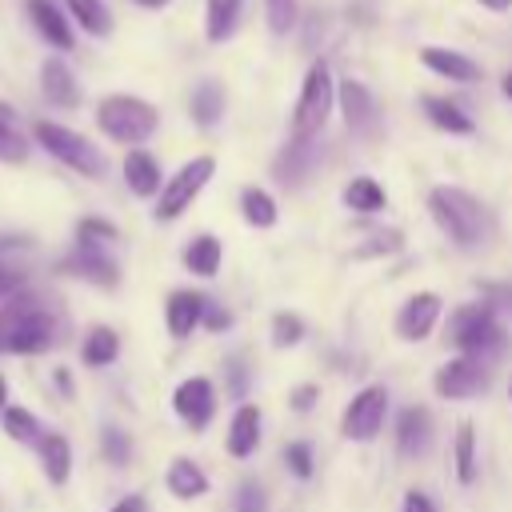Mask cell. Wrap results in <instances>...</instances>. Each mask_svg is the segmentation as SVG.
Returning a JSON list of instances; mask_svg holds the SVG:
<instances>
[{
	"label": "cell",
	"instance_id": "35",
	"mask_svg": "<svg viewBox=\"0 0 512 512\" xmlns=\"http://www.w3.org/2000/svg\"><path fill=\"white\" fill-rule=\"evenodd\" d=\"M300 340H304V320L292 316V312H276L272 316V344L276 348H292Z\"/></svg>",
	"mask_w": 512,
	"mask_h": 512
},
{
	"label": "cell",
	"instance_id": "24",
	"mask_svg": "<svg viewBox=\"0 0 512 512\" xmlns=\"http://www.w3.org/2000/svg\"><path fill=\"white\" fill-rule=\"evenodd\" d=\"M40 464H44L48 484H68V476H72V444L60 432L40 436Z\"/></svg>",
	"mask_w": 512,
	"mask_h": 512
},
{
	"label": "cell",
	"instance_id": "9",
	"mask_svg": "<svg viewBox=\"0 0 512 512\" xmlns=\"http://www.w3.org/2000/svg\"><path fill=\"white\" fill-rule=\"evenodd\" d=\"M432 388H436L444 400H468V396H480V392L488 388V364L476 360V356H456V360H448L444 368H436Z\"/></svg>",
	"mask_w": 512,
	"mask_h": 512
},
{
	"label": "cell",
	"instance_id": "4",
	"mask_svg": "<svg viewBox=\"0 0 512 512\" xmlns=\"http://www.w3.org/2000/svg\"><path fill=\"white\" fill-rule=\"evenodd\" d=\"M444 336H448L452 348H460L464 356H476V360H484V356L504 348V324L496 320V308L488 300L456 308L448 316V332Z\"/></svg>",
	"mask_w": 512,
	"mask_h": 512
},
{
	"label": "cell",
	"instance_id": "19",
	"mask_svg": "<svg viewBox=\"0 0 512 512\" xmlns=\"http://www.w3.org/2000/svg\"><path fill=\"white\" fill-rule=\"evenodd\" d=\"M420 60H424L436 76H444V80H456V84H476V80H480V64H476V60H468L464 52H452V48H436V44H428V48H420Z\"/></svg>",
	"mask_w": 512,
	"mask_h": 512
},
{
	"label": "cell",
	"instance_id": "22",
	"mask_svg": "<svg viewBox=\"0 0 512 512\" xmlns=\"http://www.w3.org/2000/svg\"><path fill=\"white\" fill-rule=\"evenodd\" d=\"M164 484H168V492H172L176 500H196V496L208 492V476H204L200 464H192L188 456H176V460L168 464Z\"/></svg>",
	"mask_w": 512,
	"mask_h": 512
},
{
	"label": "cell",
	"instance_id": "38",
	"mask_svg": "<svg viewBox=\"0 0 512 512\" xmlns=\"http://www.w3.org/2000/svg\"><path fill=\"white\" fill-rule=\"evenodd\" d=\"M284 464L292 468V476H300V480H308L312 476V444H304V440H296V444H288L284 448Z\"/></svg>",
	"mask_w": 512,
	"mask_h": 512
},
{
	"label": "cell",
	"instance_id": "23",
	"mask_svg": "<svg viewBox=\"0 0 512 512\" xmlns=\"http://www.w3.org/2000/svg\"><path fill=\"white\" fill-rule=\"evenodd\" d=\"M188 112H192V120L200 128H216L220 116H224V88L216 80H200L192 88V96H188Z\"/></svg>",
	"mask_w": 512,
	"mask_h": 512
},
{
	"label": "cell",
	"instance_id": "16",
	"mask_svg": "<svg viewBox=\"0 0 512 512\" xmlns=\"http://www.w3.org/2000/svg\"><path fill=\"white\" fill-rule=\"evenodd\" d=\"M40 92L56 108H76L80 104V80L72 76V68L64 64V56H48L40 64Z\"/></svg>",
	"mask_w": 512,
	"mask_h": 512
},
{
	"label": "cell",
	"instance_id": "20",
	"mask_svg": "<svg viewBox=\"0 0 512 512\" xmlns=\"http://www.w3.org/2000/svg\"><path fill=\"white\" fill-rule=\"evenodd\" d=\"M24 8H28V16H32V24H36V32H40L52 48H60V52L72 48V24H68V16H64L52 0H24Z\"/></svg>",
	"mask_w": 512,
	"mask_h": 512
},
{
	"label": "cell",
	"instance_id": "10",
	"mask_svg": "<svg viewBox=\"0 0 512 512\" xmlns=\"http://www.w3.org/2000/svg\"><path fill=\"white\" fill-rule=\"evenodd\" d=\"M336 100H340V112H344V124H348L352 136L372 140V136L380 132V108H376L372 92H368L360 80L344 76L340 88H336Z\"/></svg>",
	"mask_w": 512,
	"mask_h": 512
},
{
	"label": "cell",
	"instance_id": "46",
	"mask_svg": "<svg viewBox=\"0 0 512 512\" xmlns=\"http://www.w3.org/2000/svg\"><path fill=\"white\" fill-rule=\"evenodd\" d=\"M112 512H148V504H144V496H124Z\"/></svg>",
	"mask_w": 512,
	"mask_h": 512
},
{
	"label": "cell",
	"instance_id": "34",
	"mask_svg": "<svg viewBox=\"0 0 512 512\" xmlns=\"http://www.w3.org/2000/svg\"><path fill=\"white\" fill-rule=\"evenodd\" d=\"M0 424H4V432H8V440H16V444H40V420L28 412V408H4L0 412Z\"/></svg>",
	"mask_w": 512,
	"mask_h": 512
},
{
	"label": "cell",
	"instance_id": "7",
	"mask_svg": "<svg viewBox=\"0 0 512 512\" xmlns=\"http://www.w3.org/2000/svg\"><path fill=\"white\" fill-rule=\"evenodd\" d=\"M52 344V320L40 308H4L0 312V348L4 352H44Z\"/></svg>",
	"mask_w": 512,
	"mask_h": 512
},
{
	"label": "cell",
	"instance_id": "45",
	"mask_svg": "<svg viewBox=\"0 0 512 512\" xmlns=\"http://www.w3.org/2000/svg\"><path fill=\"white\" fill-rule=\"evenodd\" d=\"M228 372H232V392L244 396V364H240V356L228 360Z\"/></svg>",
	"mask_w": 512,
	"mask_h": 512
},
{
	"label": "cell",
	"instance_id": "37",
	"mask_svg": "<svg viewBox=\"0 0 512 512\" xmlns=\"http://www.w3.org/2000/svg\"><path fill=\"white\" fill-rule=\"evenodd\" d=\"M100 444H104V456L112 460V464H128V456H132V440H128V432H120V428H104V436H100Z\"/></svg>",
	"mask_w": 512,
	"mask_h": 512
},
{
	"label": "cell",
	"instance_id": "8",
	"mask_svg": "<svg viewBox=\"0 0 512 512\" xmlns=\"http://www.w3.org/2000/svg\"><path fill=\"white\" fill-rule=\"evenodd\" d=\"M384 416H388V388H384V384H368V388H360V392L348 400L344 420H340V432H344L348 440L368 444V440L380 436Z\"/></svg>",
	"mask_w": 512,
	"mask_h": 512
},
{
	"label": "cell",
	"instance_id": "26",
	"mask_svg": "<svg viewBox=\"0 0 512 512\" xmlns=\"http://www.w3.org/2000/svg\"><path fill=\"white\" fill-rule=\"evenodd\" d=\"M240 4H244V0H208V4H204V36H208L212 44H224V40L236 32V24H240Z\"/></svg>",
	"mask_w": 512,
	"mask_h": 512
},
{
	"label": "cell",
	"instance_id": "17",
	"mask_svg": "<svg viewBox=\"0 0 512 512\" xmlns=\"http://www.w3.org/2000/svg\"><path fill=\"white\" fill-rule=\"evenodd\" d=\"M204 308H208V300H204L200 292H188V288L172 292L168 304H164V324H168V332H172L176 340H188V336L200 328Z\"/></svg>",
	"mask_w": 512,
	"mask_h": 512
},
{
	"label": "cell",
	"instance_id": "6",
	"mask_svg": "<svg viewBox=\"0 0 512 512\" xmlns=\"http://www.w3.org/2000/svg\"><path fill=\"white\" fill-rule=\"evenodd\" d=\"M332 100H336V84H332V72L324 60H316L300 84V100H296V112H292V136H320L328 112H332Z\"/></svg>",
	"mask_w": 512,
	"mask_h": 512
},
{
	"label": "cell",
	"instance_id": "29",
	"mask_svg": "<svg viewBox=\"0 0 512 512\" xmlns=\"http://www.w3.org/2000/svg\"><path fill=\"white\" fill-rule=\"evenodd\" d=\"M420 104H424V112H428V120H432L436 128H444V132H452V136H468V132H472V116L460 112V104H452V100H444V96H424Z\"/></svg>",
	"mask_w": 512,
	"mask_h": 512
},
{
	"label": "cell",
	"instance_id": "13",
	"mask_svg": "<svg viewBox=\"0 0 512 512\" xmlns=\"http://www.w3.org/2000/svg\"><path fill=\"white\" fill-rule=\"evenodd\" d=\"M60 272L80 276V280L100 284V288H116V284H120V268H116V260H112L100 244H88V240H80V244L72 248V256L60 260Z\"/></svg>",
	"mask_w": 512,
	"mask_h": 512
},
{
	"label": "cell",
	"instance_id": "44",
	"mask_svg": "<svg viewBox=\"0 0 512 512\" xmlns=\"http://www.w3.org/2000/svg\"><path fill=\"white\" fill-rule=\"evenodd\" d=\"M484 296H488V304H504V308H512V288L508 284H484Z\"/></svg>",
	"mask_w": 512,
	"mask_h": 512
},
{
	"label": "cell",
	"instance_id": "36",
	"mask_svg": "<svg viewBox=\"0 0 512 512\" xmlns=\"http://www.w3.org/2000/svg\"><path fill=\"white\" fill-rule=\"evenodd\" d=\"M264 12H268V28L276 36H288L292 24H296V0H264Z\"/></svg>",
	"mask_w": 512,
	"mask_h": 512
},
{
	"label": "cell",
	"instance_id": "47",
	"mask_svg": "<svg viewBox=\"0 0 512 512\" xmlns=\"http://www.w3.org/2000/svg\"><path fill=\"white\" fill-rule=\"evenodd\" d=\"M484 8H492V12H508L512 8V0H480Z\"/></svg>",
	"mask_w": 512,
	"mask_h": 512
},
{
	"label": "cell",
	"instance_id": "40",
	"mask_svg": "<svg viewBox=\"0 0 512 512\" xmlns=\"http://www.w3.org/2000/svg\"><path fill=\"white\" fill-rule=\"evenodd\" d=\"M76 232H80V240H88V244L116 240V228H112L108 220H92V216H88V220H80V228H76Z\"/></svg>",
	"mask_w": 512,
	"mask_h": 512
},
{
	"label": "cell",
	"instance_id": "42",
	"mask_svg": "<svg viewBox=\"0 0 512 512\" xmlns=\"http://www.w3.org/2000/svg\"><path fill=\"white\" fill-rule=\"evenodd\" d=\"M400 512H436V508H432V500H428L424 492L408 488V492H404V504H400Z\"/></svg>",
	"mask_w": 512,
	"mask_h": 512
},
{
	"label": "cell",
	"instance_id": "12",
	"mask_svg": "<svg viewBox=\"0 0 512 512\" xmlns=\"http://www.w3.org/2000/svg\"><path fill=\"white\" fill-rule=\"evenodd\" d=\"M172 408H176V416H180L192 432L208 428V420L216 416V388H212V380H208V376H188V380H180L176 392H172Z\"/></svg>",
	"mask_w": 512,
	"mask_h": 512
},
{
	"label": "cell",
	"instance_id": "5",
	"mask_svg": "<svg viewBox=\"0 0 512 512\" xmlns=\"http://www.w3.org/2000/svg\"><path fill=\"white\" fill-rule=\"evenodd\" d=\"M212 172H216V160L212 156H192L188 164H180L176 168V176H168L164 180V188H160V196H156V208H152V216L156 220H176V216H184L188 208H192V200L204 192V184L212 180Z\"/></svg>",
	"mask_w": 512,
	"mask_h": 512
},
{
	"label": "cell",
	"instance_id": "21",
	"mask_svg": "<svg viewBox=\"0 0 512 512\" xmlns=\"http://www.w3.org/2000/svg\"><path fill=\"white\" fill-rule=\"evenodd\" d=\"M260 408L256 404H240L236 408V416H232V424H228V452L236 456V460H244V456H252L256 452V444H260Z\"/></svg>",
	"mask_w": 512,
	"mask_h": 512
},
{
	"label": "cell",
	"instance_id": "39",
	"mask_svg": "<svg viewBox=\"0 0 512 512\" xmlns=\"http://www.w3.org/2000/svg\"><path fill=\"white\" fill-rule=\"evenodd\" d=\"M236 512H268V496L260 480H244L236 492Z\"/></svg>",
	"mask_w": 512,
	"mask_h": 512
},
{
	"label": "cell",
	"instance_id": "32",
	"mask_svg": "<svg viewBox=\"0 0 512 512\" xmlns=\"http://www.w3.org/2000/svg\"><path fill=\"white\" fill-rule=\"evenodd\" d=\"M452 460H456V480L460 484H472L476 480V428H472V420H460L456 424Z\"/></svg>",
	"mask_w": 512,
	"mask_h": 512
},
{
	"label": "cell",
	"instance_id": "31",
	"mask_svg": "<svg viewBox=\"0 0 512 512\" xmlns=\"http://www.w3.org/2000/svg\"><path fill=\"white\" fill-rule=\"evenodd\" d=\"M28 140H24V132L16 128V112H12V104H4L0 100V164H24L28 160Z\"/></svg>",
	"mask_w": 512,
	"mask_h": 512
},
{
	"label": "cell",
	"instance_id": "18",
	"mask_svg": "<svg viewBox=\"0 0 512 512\" xmlns=\"http://www.w3.org/2000/svg\"><path fill=\"white\" fill-rule=\"evenodd\" d=\"M124 184H128V192L140 196V200L160 196L164 180H160V164H156V156L144 152V148H132V152L124 156Z\"/></svg>",
	"mask_w": 512,
	"mask_h": 512
},
{
	"label": "cell",
	"instance_id": "49",
	"mask_svg": "<svg viewBox=\"0 0 512 512\" xmlns=\"http://www.w3.org/2000/svg\"><path fill=\"white\" fill-rule=\"evenodd\" d=\"M132 4H140V8H164V4H172V0H132Z\"/></svg>",
	"mask_w": 512,
	"mask_h": 512
},
{
	"label": "cell",
	"instance_id": "15",
	"mask_svg": "<svg viewBox=\"0 0 512 512\" xmlns=\"http://www.w3.org/2000/svg\"><path fill=\"white\" fill-rule=\"evenodd\" d=\"M396 448L408 460L428 456V448H432V412L424 404H412L396 416Z\"/></svg>",
	"mask_w": 512,
	"mask_h": 512
},
{
	"label": "cell",
	"instance_id": "43",
	"mask_svg": "<svg viewBox=\"0 0 512 512\" xmlns=\"http://www.w3.org/2000/svg\"><path fill=\"white\" fill-rule=\"evenodd\" d=\"M200 324H208L212 332H220V328H228V324H232V316H228V312H220L216 304H208V308H204V320H200Z\"/></svg>",
	"mask_w": 512,
	"mask_h": 512
},
{
	"label": "cell",
	"instance_id": "52",
	"mask_svg": "<svg viewBox=\"0 0 512 512\" xmlns=\"http://www.w3.org/2000/svg\"><path fill=\"white\" fill-rule=\"evenodd\" d=\"M508 396H512V384H508Z\"/></svg>",
	"mask_w": 512,
	"mask_h": 512
},
{
	"label": "cell",
	"instance_id": "48",
	"mask_svg": "<svg viewBox=\"0 0 512 512\" xmlns=\"http://www.w3.org/2000/svg\"><path fill=\"white\" fill-rule=\"evenodd\" d=\"M56 384H60L64 392H72V380H68V372H64V368H56Z\"/></svg>",
	"mask_w": 512,
	"mask_h": 512
},
{
	"label": "cell",
	"instance_id": "25",
	"mask_svg": "<svg viewBox=\"0 0 512 512\" xmlns=\"http://www.w3.org/2000/svg\"><path fill=\"white\" fill-rule=\"evenodd\" d=\"M220 256H224V248H220V240L212 236V232H200L196 240H188V248H184V268L192 272V276H216L220 272Z\"/></svg>",
	"mask_w": 512,
	"mask_h": 512
},
{
	"label": "cell",
	"instance_id": "27",
	"mask_svg": "<svg viewBox=\"0 0 512 512\" xmlns=\"http://www.w3.org/2000/svg\"><path fill=\"white\" fill-rule=\"evenodd\" d=\"M120 356V336H116V328H108V324H96L88 336H84V344H80V360L88 364V368H104V364H112Z\"/></svg>",
	"mask_w": 512,
	"mask_h": 512
},
{
	"label": "cell",
	"instance_id": "11",
	"mask_svg": "<svg viewBox=\"0 0 512 512\" xmlns=\"http://www.w3.org/2000/svg\"><path fill=\"white\" fill-rule=\"evenodd\" d=\"M320 164V140L316 136H292L276 160H272V176L284 184V188H300Z\"/></svg>",
	"mask_w": 512,
	"mask_h": 512
},
{
	"label": "cell",
	"instance_id": "14",
	"mask_svg": "<svg viewBox=\"0 0 512 512\" xmlns=\"http://www.w3.org/2000/svg\"><path fill=\"white\" fill-rule=\"evenodd\" d=\"M436 320H440V296L436 292H416L396 312V336L416 344V340H424L436 328Z\"/></svg>",
	"mask_w": 512,
	"mask_h": 512
},
{
	"label": "cell",
	"instance_id": "2",
	"mask_svg": "<svg viewBox=\"0 0 512 512\" xmlns=\"http://www.w3.org/2000/svg\"><path fill=\"white\" fill-rule=\"evenodd\" d=\"M96 124L116 144H144L160 128V112H156V104H148L140 96L112 92L96 104Z\"/></svg>",
	"mask_w": 512,
	"mask_h": 512
},
{
	"label": "cell",
	"instance_id": "50",
	"mask_svg": "<svg viewBox=\"0 0 512 512\" xmlns=\"http://www.w3.org/2000/svg\"><path fill=\"white\" fill-rule=\"evenodd\" d=\"M8 408V384H4V376H0V412Z\"/></svg>",
	"mask_w": 512,
	"mask_h": 512
},
{
	"label": "cell",
	"instance_id": "28",
	"mask_svg": "<svg viewBox=\"0 0 512 512\" xmlns=\"http://www.w3.org/2000/svg\"><path fill=\"white\" fill-rule=\"evenodd\" d=\"M344 204H348L352 212H360V216H372V212H384L388 196H384V188H380L372 176H352V180L344 184Z\"/></svg>",
	"mask_w": 512,
	"mask_h": 512
},
{
	"label": "cell",
	"instance_id": "30",
	"mask_svg": "<svg viewBox=\"0 0 512 512\" xmlns=\"http://www.w3.org/2000/svg\"><path fill=\"white\" fill-rule=\"evenodd\" d=\"M68 20H76L88 36H108L112 32V12L104 0H64Z\"/></svg>",
	"mask_w": 512,
	"mask_h": 512
},
{
	"label": "cell",
	"instance_id": "33",
	"mask_svg": "<svg viewBox=\"0 0 512 512\" xmlns=\"http://www.w3.org/2000/svg\"><path fill=\"white\" fill-rule=\"evenodd\" d=\"M240 212H244V220H248L252 228H272L276 216H280V212H276V200H272L264 188H256V184L240 192Z\"/></svg>",
	"mask_w": 512,
	"mask_h": 512
},
{
	"label": "cell",
	"instance_id": "51",
	"mask_svg": "<svg viewBox=\"0 0 512 512\" xmlns=\"http://www.w3.org/2000/svg\"><path fill=\"white\" fill-rule=\"evenodd\" d=\"M500 88H504V96H508V100H512V72H508V76H504V80H500Z\"/></svg>",
	"mask_w": 512,
	"mask_h": 512
},
{
	"label": "cell",
	"instance_id": "1",
	"mask_svg": "<svg viewBox=\"0 0 512 512\" xmlns=\"http://www.w3.org/2000/svg\"><path fill=\"white\" fill-rule=\"evenodd\" d=\"M428 212L436 220V228L456 244V248H476L484 240V208L472 192L440 184L428 192Z\"/></svg>",
	"mask_w": 512,
	"mask_h": 512
},
{
	"label": "cell",
	"instance_id": "41",
	"mask_svg": "<svg viewBox=\"0 0 512 512\" xmlns=\"http://www.w3.org/2000/svg\"><path fill=\"white\" fill-rule=\"evenodd\" d=\"M316 396H320V388H316V384H300V388H292V396H288V400H292V408H296V412H308V408L316 404Z\"/></svg>",
	"mask_w": 512,
	"mask_h": 512
},
{
	"label": "cell",
	"instance_id": "3",
	"mask_svg": "<svg viewBox=\"0 0 512 512\" xmlns=\"http://www.w3.org/2000/svg\"><path fill=\"white\" fill-rule=\"evenodd\" d=\"M32 140H36L48 156H56L64 168H72V172H80V176H88V180H100L104 168H108L104 152H100L88 136H80L76 128L56 124V120H36V124H32Z\"/></svg>",
	"mask_w": 512,
	"mask_h": 512
}]
</instances>
